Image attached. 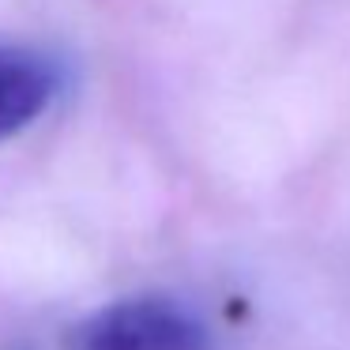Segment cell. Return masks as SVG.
<instances>
[{
    "instance_id": "obj_1",
    "label": "cell",
    "mask_w": 350,
    "mask_h": 350,
    "mask_svg": "<svg viewBox=\"0 0 350 350\" xmlns=\"http://www.w3.org/2000/svg\"><path fill=\"white\" fill-rule=\"evenodd\" d=\"M76 350H211V335L181 301L139 294L91 312L76 332Z\"/></svg>"
},
{
    "instance_id": "obj_2",
    "label": "cell",
    "mask_w": 350,
    "mask_h": 350,
    "mask_svg": "<svg viewBox=\"0 0 350 350\" xmlns=\"http://www.w3.org/2000/svg\"><path fill=\"white\" fill-rule=\"evenodd\" d=\"M64 72L57 57L34 46L0 42V144L31 129L57 102Z\"/></svg>"
}]
</instances>
